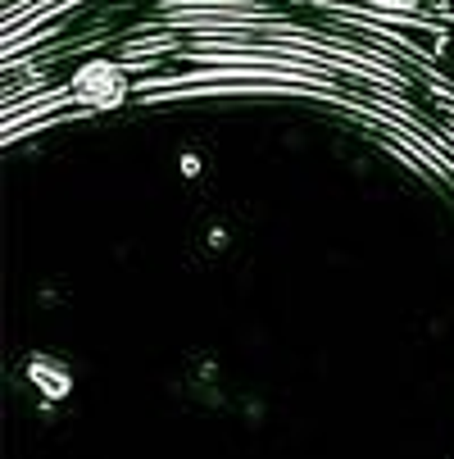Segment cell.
Wrapping results in <instances>:
<instances>
[{
    "label": "cell",
    "instance_id": "cell-1",
    "mask_svg": "<svg viewBox=\"0 0 454 459\" xmlns=\"http://www.w3.org/2000/svg\"><path fill=\"white\" fill-rule=\"evenodd\" d=\"M127 78H133V74H127L123 59H87V64H78V69H73L69 91H73L78 109L109 114V109H118L127 100V91H133V82H127Z\"/></svg>",
    "mask_w": 454,
    "mask_h": 459
},
{
    "label": "cell",
    "instance_id": "cell-2",
    "mask_svg": "<svg viewBox=\"0 0 454 459\" xmlns=\"http://www.w3.org/2000/svg\"><path fill=\"white\" fill-rule=\"evenodd\" d=\"M32 377H37V382L46 386V396H64V391H69V382H64V373H55V377H50V373H46V364H37V368H32Z\"/></svg>",
    "mask_w": 454,
    "mask_h": 459
}]
</instances>
